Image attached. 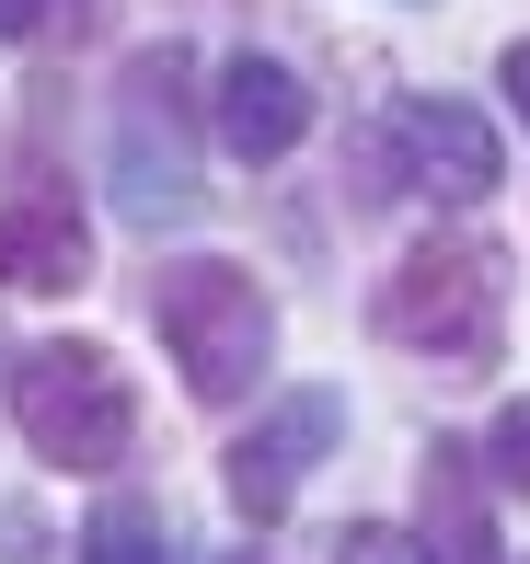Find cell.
Masks as SVG:
<instances>
[{
	"label": "cell",
	"instance_id": "cell-10",
	"mask_svg": "<svg viewBox=\"0 0 530 564\" xmlns=\"http://www.w3.org/2000/svg\"><path fill=\"white\" fill-rule=\"evenodd\" d=\"M82 564H173L162 507H150V496H105V507L82 519Z\"/></svg>",
	"mask_w": 530,
	"mask_h": 564
},
{
	"label": "cell",
	"instance_id": "cell-6",
	"mask_svg": "<svg viewBox=\"0 0 530 564\" xmlns=\"http://www.w3.org/2000/svg\"><path fill=\"white\" fill-rule=\"evenodd\" d=\"M381 150L403 162V185L450 196V208H473V196L508 185V150H496V127L473 116V105H450V93H415V105H392V116H381Z\"/></svg>",
	"mask_w": 530,
	"mask_h": 564
},
{
	"label": "cell",
	"instance_id": "cell-8",
	"mask_svg": "<svg viewBox=\"0 0 530 564\" xmlns=\"http://www.w3.org/2000/svg\"><path fill=\"white\" fill-rule=\"evenodd\" d=\"M82 276H93V219L69 208L58 185H12L0 196V289L58 300V289H82Z\"/></svg>",
	"mask_w": 530,
	"mask_h": 564
},
{
	"label": "cell",
	"instance_id": "cell-1",
	"mask_svg": "<svg viewBox=\"0 0 530 564\" xmlns=\"http://www.w3.org/2000/svg\"><path fill=\"white\" fill-rule=\"evenodd\" d=\"M105 185L128 230H185L208 208V127H196V69L185 46H139L116 69V116H105Z\"/></svg>",
	"mask_w": 530,
	"mask_h": 564
},
{
	"label": "cell",
	"instance_id": "cell-3",
	"mask_svg": "<svg viewBox=\"0 0 530 564\" xmlns=\"http://www.w3.org/2000/svg\"><path fill=\"white\" fill-rule=\"evenodd\" d=\"M150 323H162V346H173V369H185L196 403H242L277 369V300L231 253H173V265H150Z\"/></svg>",
	"mask_w": 530,
	"mask_h": 564
},
{
	"label": "cell",
	"instance_id": "cell-4",
	"mask_svg": "<svg viewBox=\"0 0 530 564\" xmlns=\"http://www.w3.org/2000/svg\"><path fill=\"white\" fill-rule=\"evenodd\" d=\"M12 426H23V449L58 460V473H116V460L139 449V392H128V369H116L105 346L58 335V346L12 357Z\"/></svg>",
	"mask_w": 530,
	"mask_h": 564
},
{
	"label": "cell",
	"instance_id": "cell-11",
	"mask_svg": "<svg viewBox=\"0 0 530 564\" xmlns=\"http://www.w3.org/2000/svg\"><path fill=\"white\" fill-rule=\"evenodd\" d=\"M116 0H0V46H82L105 35Z\"/></svg>",
	"mask_w": 530,
	"mask_h": 564
},
{
	"label": "cell",
	"instance_id": "cell-14",
	"mask_svg": "<svg viewBox=\"0 0 530 564\" xmlns=\"http://www.w3.org/2000/svg\"><path fill=\"white\" fill-rule=\"evenodd\" d=\"M496 93H508V105H519V127H530V35L508 46V58H496Z\"/></svg>",
	"mask_w": 530,
	"mask_h": 564
},
{
	"label": "cell",
	"instance_id": "cell-5",
	"mask_svg": "<svg viewBox=\"0 0 530 564\" xmlns=\"http://www.w3.org/2000/svg\"><path fill=\"white\" fill-rule=\"evenodd\" d=\"M335 438H346V392H335V380H312V392H277L266 415L231 438V460H219V484H231V519L277 530V519L300 507V484L335 460Z\"/></svg>",
	"mask_w": 530,
	"mask_h": 564
},
{
	"label": "cell",
	"instance_id": "cell-7",
	"mask_svg": "<svg viewBox=\"0 0 530 564\" xmlns=\"http://www.w3.org/2000/svg\"><path fill=\"white\" fill-rule=\"evenodd\" d=\"M208 127H219V150H242V162H289V150L312 139V82H300L289 58H266V46H242V58H219Z\"/></svg>",
	"mask_w": 530,
	"mask_h": 564
},
{
	"label": "cell",
	"instance_id": "cell-13",
	"mask_svg": "<svg viewBox=\"0 0 530 564\" xmlns=\"http://www.w3.org/2000/svg\"><path fill=\"white\" fill-rule=\"evenodd\" d=\"M485 460H496V484H508V496H530V392L485 426Z\"/></svg>",
	"mask_w": 530,
	"mask_h": 564
},
{
	"label": "cell",
	"instance_id": "cell-9",
	"mask_svg": "<svg viewBox=\"0 0 530 564\" xmlns=\"http://www.w3.org/2000/svg\"><path fill=\"white\" fill-rule=\"evenodd\" d=\"M485 449L439 438L415 460V507H426V542H439V564H496V507H485Z\"/></svg>",
	"mask_w": 530,
	"mask_h": 564
},
{
	"label": "cell",
	"instance_id": "cell-12",
	"mask_svg": "<svg viewBox=\"0 0 530 564\" xmlns=\"http://www.w3.org/2000/svg\"><path fill=\"white\" fill-rule=\"evenodd\" d=\"M335 564H439V542H415V530H392V519H358L335 542Z\"/></svg>",
	"mask_w": 530,
	"mask_h": 564
},
{
	"label": "cell",
	"instance_id": "cell-2",
	"mask_svg": "<svg viewBox=\"0 0 530 564\" xmlns=\"http://www.w3.org/2000/svg\"><path fill=\"white\" fill-rule=\"evenodd\" d=\"M369 323H381L403 357H426L439 380H485L496 357H508V242H485V230L415 242L381 276Z\"/></svg>",
	"mask_w": 530,
	"mask_h": 564
}]
</instances>
